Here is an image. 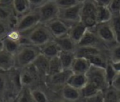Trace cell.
Listing matches in <instances>:
<instances>
[{"instance_id": "cell-13", "label": "cell", "mask_w": 120, "mask_h": 102, "mask_svg": "<svg viewBox=\"0 0 120 102\" xmlns=\"http://www.w3.org/2000/svg\"><path fill=\"white\" fill-rule=\"evenodd\" d=\"M54 40L62 51H68V52L74 53L76 52L78 45L70 38L68 34L57 38H54Z\"/></svg>"}, {"instance_id": "cell-9", "label": "cell", "mask_w": 120, "mask_h": 102, "mask_svg": "<svg viewBox=\"0 0 120 102\" xmlns=\"http://www.w3.org/2000/svg\"><path fill=\"white\" fill-rule=\"evenodd\" d=\"M78 46H89L100 48V50L105 51H108L107 46L98 37V35L92 30L88 29L82 39L78 44Z\"/></svg>"}, {"instance_id": "cell-49", "label": "cell", "mask_w": 120, "mask_h": 102, "mask_svg": "<svg viewBox=\"0 0 120 102\" xmlns=\"http://www.w3.org/2000/svg\"><path fill=\"white\" fill-rule=\"evenodd\" d=\"M119 102H120V99H119Z\"/></svg>"}, {"instance_id": "cell-37", "label": "cell", "mask_w": 120, "mask_h": 102, "mask_svg": "<svg viewBox=\"0 0 120 102\" xmlns=\"http://www.w3.org/2000/svg\"><path fill=\"white\" fill-rule=\"evenodd\" d=\"M10 31V26L2 21H0V40H3L7 36L9 32Z\"/></svg>"}, {"instance_id": "cell-3", "label": "cell", "mask_w": 120, "mask_h": 102, "mask_svg": "<svg viewBox=\"0 0 120 102\" xmlns=\"http://www.w3.org/2000/svg\"><path fill=\"white\" fill-rule=\"evenodd\" d=\"M40 16L37 9H32L26 14L18 17L14 29L21 33L28 32L39 25Z\"/></svg>"}, {"instance_id": "cell-38", "label": "cell", "mask_w": 120, "mask_h": 102, "mask_svg": "<svg viewBox=\"0 0 120 102\" xmlns=\"http://www.w3.org/2000/svg\"><path fill=\"white\" fill-rule=\"evenodd\" d=\"M108 8L112 14H120V0H112Z\"/></svg>"}, {"instance_id": "cell-43", "label": "cell", "mask_w": 120, "mask_h": 102, "mask_svg": "<svg viewBox=\"0 0 120 102\" xmlns=\"http://www.w3.org/2000/svg\"><path fill=\"white\" fill-rule=\"evenodd\" d=\"M14 0H0V4L7 6V7H12Z\"/></svg>"}, {"instance_id": "cell-21", "label": "cell", "mask_w": 120, "mask_h": 102, "mask_svg": "<svg viewBox=\"0 0 120 102\" xmlns=\"http://www.w3.org/2000/svg\"><path fill=\"white\" fill-rule=\"evenodd\" d=\"M16 65L15 55L2 50L0 52V68L9 70Z\"/></svg>"}, {"instance_id": "cell-41", "label": "cell", "mask_w": 120, "mask_h": 102, "mask_svg": "<svg viewBox=\"0 0 120 102\" xmlns=\"http://www.w3.org/2000/svg\"><path fill=\"white\" fill-rule=\"evenodd\" d=\"M111 86L114 88L117 91H120V72H117L115 78L114 79V80L112 83Z\"/></svg>"}, {"instance_id": "cell-30", "label": "cell", "mask_w": 120, "mask_h": 102, "mask_svg": "<svg viewBox=\"0 0 120 102\" xmlns=\"http://www.w3.org/2000/svg\"><path fill=\"white\" fill-rule=\"evenodd\" d=\"M105 102H119L120 99V91L110 86L104 91Z\"/></svg>"}, {"instance_id": "cell-36", "label": "cell", "mask_w": 120, "mask_h": 102, "mask_svg": "<svg viewBox=\"0 0 120 102\" xmlns=\"http://www.w3.org/2000/svg\"><path fill=\"white\" fill-rule=\"evenodd\" d=\"M83 102H105L104 98V91H100L98 94L88 97L83 98Z\"/></svg>"}, {"instance_id": "cell-22", "label": "cell", "mask_w": 120, "mask_h": 102, "mask_svg": "<svg viewBox=\"0 0 120 102\" xmlns=\"http://www.w3.org/2000/svg\"><path fill=\"white\" fill-rule=\"evenodd\" d=\"M88 82V79L86 75L73 73L72 75L70 77L67 84L79 90H81L86 86Z\"/></svg>"}, {"instance_id": "cell-46", "label": "cell", "mask_w": 120, "mask_h": 102, "mask_svg": "<svg viewBox=\"0 0 120 102\" xmlns=\"http://www.w3.org/2000/svg\"><path fill=\"white\" fill-rule=\"evenodd\" d=\"M79 1L81 3H83V2H88V1H91V0H79Z\"/></svg>"}, {"instance_id": "cell-42", "label": "cell", "mask_w": 120, "mask_h": 102, "mask_svg": "<svg viewBox=\"0 0 120 102\" xmlns=\"http://www.w3.org/2000/svg\"><path fill=\"white\" fill-rule=\"evenodd\" d=\"M94 2L98 6L102 7H109V4L111 3L112 0H94Z\"/></svg>"}, {"instance_id": "cell-23", "label": "cell", "mask_w": 120, "mask_h": 102, "mask_svg": "<svg viewBox=\"0 0 120 102\" xmlns=\"http://www.w3.org/2000/svg\"><path fill=\"white\" fill-rule=\"evenodd\" d=\"M12 8L18 17L32 10L28 0H14Z\"/></svg>"}, {"instance_id": "cell-40", "label": "cell", "mask_w": 120, "mask_h": 102, "mask_svg": "<svg viewBox=\"0 0 120 102\" xmlns=\"http://www.w3.org/2000/svg\"><path fill=\"white\" fill-rule=\"evenodd\" d=\"M28 1L30 5L31 9H37L47 0H28Z\"/></svg>"}, {"instance_id": "cell-31", "label": "cell", "mask_w": 120, "mask_h": 102, "mask_svg": "<svg viewBox=\"0 0 120 102\" xmlns=\"http://www.w3.org/2000/svg\"><path fill=\"white\" fill-rule=\"evenodd\" d=\"M100 91H101L98 86H96L95 85L88 82V84H86V86L82 89L81 90V98H88L96 94H98Z\"/></svg>"}, {"instance_id": "cell-12", "label": "cell", "mask_w": 120, "mask_h": 102, "mask_svg": "<svg viewBox=\"0 0 120 102\" xmlns=\"http://www.w3.org/2000/svg\"><path fill=\"white\" fill-rule=\"evenodd\" d=\"M87 30L86 26L81 21H79L69 26L68 35L78 45Z\"/></svg>"}, {"instance_id": "cell-4", "label": "cell", "mask_w": 120, "mask_h": 102, "mask_svg": "<svg viewBox=\"0 0 120 102\" xmlns=\"http://www.w3.org/2000/svg\"><path fill=\"white\" fill-rule=\"evenodd\" d=\"M97 8L98 5L95 4L94 0L82 3L81 21L88 29H93L98 24Z\"/></svg>"}, {"instance_id": "cell-44", "label": "cell", "mask_w": 120, "mask_h": 102, "mask_svg": "<svg viewBox=\"0 0 120 102\" xmlns=\"http://www.w3.org/2000/svg\"><path fill=\"white\" fill-rule=\"evenodd\" d=\"M112 65L114 67V69L116 71V72H120V61L119 62H115V63H112Z\"/></svg>"}, {"instance_id": "cell-18", "label": "cell", "mask_w": 120, "mask_h": 102, "mask_svg": "<svg viewBox=\"0 0 120 102\" xmlns=\"http://www.w3.org/2000/svg\"><path fill=\"white\" fill-rule=\"evenodd\" d=\"M40 53L47 58L48 59H52L55 57H57L60 53L61 50L54 41V40L46 43L45 45L40 47Z\"/></svg>"}, {"instance_id": "cell-32", "label": "cell", "mask_w": 120, "mask_h": 102, "mask_svg": "<svg viewBox=\"0 0 120 102\" xmlns=\"http://www.w3.org/2000/svg\"><path fill=\"white\" fill-rule=\"evenodd\" d=\"M108 60L112 63L120 61V43H116L111 47L108 51Z\"/></svg>"}, {"instance_id": "cell-33", "label": "cell", "mask_w": 120, "mask_h": 102, "mask_svg": "<svg viewBox=\"0 0 120 102\" xmlns=\"http://www.w3.org/2000/svg\"><path fill=\"white\" fill-rule=\"evenodd\" d=\"M105 77H106V81H107V85L109 87H110L117 72L114 69V67L109 60H108V63L105 69Z\"/></svg>"}, {"instance_id": "cell-27", "label": "cell", "mask_w": 120, "mask_h": 102, "mask_svg": "<svg viewBox=\"0 0 120 102\" xmlns=\"http://www.w3.org/2000/svg\"><path fill=\"white\" fill-rule=\"evenodd\" d=\"M87 59L89 60L91 65L103 69H105L109 60L108 57H106L105 54H98L91 55L87 58Z\"/></svg>"}, {"instance_id": "cell-45", "label": "cell", "mask_w": 120, "mask_h": 102, "mask_svg": "<svg viewBox=\"0 0 120 102\" xmlns=\"http://www.w3.org/2000/svg\"><path fill=\"white\" fill-rule=\"evenodd\" d=\"M3 50V46H2V40H0V52Z\"/></svg>"}, {"instance_id": "cell-28", "label": "cell", "mask_w": 120, "mask_h": 102, "mask_svg": "<svg viewBox=\"0 0 120 102\" xmlns=\"http://www.w3.org/2000/svg\"><path fill=\"white\" fill-rule=\"evenodd\" d=\"M63 67L61 63L59 57H55L54 58H52L49 60V71H48V77L57 74L62 71Z\"/></svg>"}, {"instance_id": "cell-19", "label": "cell", "mask_w": 120, "mask_h": 102, "mask_svg": "<svg viewBox=\"0 0 120 102\" xmlns=\"http://www.w3.org/2000/svg\"><path fill=\"white\" fill-rule=\"evenodd\" d=\"M36 75H38V73L34 67H33V71L30 70H23V72H21L20 75L21 84L25 88H29L30 86H32L35 83L36 80V77H35Z\"/></svg>"}, {"instance_id": "cell-10", "label": "cell", "mask_w": 120, "mask_h": 102, "mask_svg": "<svg viewBox=\"0 0 120 102\" xmlns=\"http://www.w3.org/2000/svg\"><path fill=\"white\" fill-rule=\"evenodd\" d=\"M52 33L54 38L67 35L69 30V25L59 19H56L45 24Z\"/></svg>"}, {"instance_id": "cell-48", "label": "cell", "mask_w": 120, "mask_h": 102, "mask_svg": "<svg viewBox=\"0 0 120 102\" xmlns=\"http://www.w3.org/2000/svg\"><path fill=\"white\" fill-rule=\"evenodd\" d=\"M56 102H61V101H56Z\"/></svg>"}, {"instance_id": "cell-14", "label": "cell", "mask_w": 120, "mask_h": 102, "mask_svg": "<svg viewBox=\"0 0 120 102\" xmlns=\"http://www.w3.org/2000/svg\"><path fill=\"white\" fill-rule=\"evenodd\" d=\"M49 59L42 55L41 53L35 59L34 63L32 64L35 70H36L38 75L48 77L49 71Z\"/></svg>"}, {"instance_id": "cell-25", "label": "cell", "mask_w": 120, "mask_h": 102, "mask_svg": "<svg viewBox=\"0 0 120 102\" xmlns=\"http://www.w3.org/2000/svg\"><path fill=\"white\" fill-rule=\"evenodd\" d=\"M64 70H71L72 64L76 58V54L74 52L68 51H60L58 55Z\"/></svg>"}, {"instance_id": "cell-7", "label": "cell", "mask_w": 120, "mask_h": 102, "mask_svg": "<svg viewBox=\"0 0 120 102\" xmlns=\"http://www.w3.org/2000/svg\"><path fill=\"white\" fill-rule=\"evenodd\" d=\"M88 82L98 86L101 91H104L109 88L106 77L105 69L91 65L89 70L86 73Z\"/></svg>"}, {"instance_id": "cell-1", "label": "cell", "mask_w": 120, "mask_h": 102, "mask_svg": "<svg viewBox=\"0 0 120 102\" xmlns=\"http://www.w3.org/2000/svg\"><path fill=\"white\" fill-rule=\"evenodd\" d=\"M40 54V47L29 43L22 44L15 55L16 65L20 68L25 69L31 65Z\"/></svg>"}, {"instance_id": "cell-20", "label": "cell", "mask_w": 120, "mask_h": 102, "mask_svg": "<svg viewBox=\"0 0 120 102\" xmlns=\"http://www.w3.org/2000/svg\"><path fill=\"white\" fill-rule=\"evenodd\" d=\"M76 56L79 58H87L91 55L98 54H105V51L100 48L89 46H78L75 52Z\"/></svg>"}, {"instance_id": "cell-35", "label": "cell", "mask_w": 120, "mask_h": 102, "mask_svg": "<svg viewBox=\"0 0 120 102\" xmlns=\"http://www.w3.org/2000/svg\"><path fill=\"white\" fill-rule=\"evenodd\" d=\"M56 3L59 9H66L76 6L81 2L79 0H56Z\"/></svg>"}, {"instance_id": "cell-26", "label": "cell", "mask_w": 120, "mask_h": 102, "mask_svg": "<svg viewBox=\"0 0 120 102\" xmlns=\"http://www.w3.org/2000/svg\"><path fill=\"white\" fill-rule=\"evenodd\" d=\"M113 14L107 7L98 6L97 8V23L102 24L109 22Z\"/></svg>"}, {"instance_id": "cell-15", "label": "cell", "mask_w": 120, "mask_h": 102, "mask_svg": "<svg viewBox=\"0 0 120 102\" xmlns=\"http://www.w3.org/2000/svg\"><path fill=\"white\" fill-rule=\"evenodd\" d=\"M61 96L63 99L67 101H77L81 98V90H79L69 84H66L62 87Z\"/></svg>"}, {"instance_id": "cell-16", "label": "cell", "mask_w": 120, "mask_h": 102, "mask_svg": "<svg viewBox=\"0 0 120 102\" xmlns=\"http://www.w3.org/2000/svg\"><path fill=\"white\" fill-rule=\"evenodd\" d=\"M15 17H18L14 10L12 7H7L0 4V21L8 24L9 26L12 24L14 28L16 24L17 19H15Z\"/></svg>"}, {"instance_id": "cell-17", "label": "cell", "mask_w": 120, "mask_h": 102, "mask_svg": "<svg viewBox=\"0 0 120 102\" xmlns=\"http://www.w3.org/2000/svg\"><path fill=\"white\" fill-rule=\"evenodd\" d=\"M90 66V63L87 58L76 57L71 67V70L74 74L86 75Z\"/></svg>"}, {"instance_id": "cell-11", "label": "cell", "mask_w": 120, "mask_h": 102, "mask_svg": "<svg viewBox=\"0 0 120 102\" xmlns=\"http://www.w3.org/2000/svg\"><path fill=\"white\" fill-rule=\"evenodd\" d=\"M71 70H63L60 72L49 77V83L54 86H64L67 84L70 77L72 75Z\"/></svg>"}, {"instance_id": "cell-24", "label": "cell", "mask_w": 120, "mask_h": 102, "mask_svg": "<svg viewBox=\"0 0 120 102\" xmlns=\"http://www.w3.org/2000/svg\"><path fill=\"white\" fill-rule=\"evenodd\" d=\"M2 43L3 46V50L14 55H16L22 45V43L21 42L14 40L8 37H5L3 40H2Z\"/></svg>"}, {"instance_id": "cell-5", "label": "cell", "mask_w": 120, "mask_h": 102, "mask_svg": "<svg viewBox=\"0 0 120 102\" xmlns=\"http://www.w3.org/2000/svg\"><path fill=\"white\" fill-rule=\"evenodd\" d=\"M59 9L56 1H47L45 2L42 6L37 9L40 16V23L47 24L49 22L58 19Z\"/></svg>"}, {"instance_id": "cell-47", "label": "cell", "mask_w": 120, "mask_h": 102, "mask_svg": "<svg viewBox=\"0 0 120 102\" xmlns=\"http://www.w3.org/2000/svg\"><path fill=\"white\" fill-rule=\"evenodd\" d=\"M47 1H56V0H47Z\"/></svg>"}, {"instance_id": "cell-29", "label": "cell", "mask_w": 120, "mask_h": 102, "mask_svg": "<svg viewBox=\"0 0 120 102\" xmlns=\"http://www.w3.org/2000/svg\"><path fill=\"white\" fill-rule=\"evenodd\" d=\"M109 24L114 32L116 42L120 43V14H113L109 21Z\"/></svg>"}, {"instance_id": "cell-2", "label": "cell", "mask_w": 120, "mask_h": 102, "mask_svg": "<svg viewBox=\"0 0 120 102\" xmlns=\"http://www.w3.org/2000/svg\"><path fill=\"white\" fill-rule=\"evenodd\" d=\"M54 38L45 24H40L33 29L28 32L26 40L28 43L40 47Z\"/></svg>"}, {"instance_id": "cell-34", "label": "cell", "mask_w": 120, "mask_h": 102, "mask_svg": "<svg viewBox=\"0 0 120 102\" xmlns=\"http://www.w3.org/2000/svg\"><path fill=\"white\" fill-rule=\"evenodd\" d=\"M30 91L34 102H49L47 94L42 90L34 89H30Z\"/></svg>"}, {"instance_id": "cell-8", "label": "cell", "mask_w": 120, "mask_h": 102, "mask_svg": "<svg viewBox=\"0 0 120 102\" xmlns=\"http://www.w3.org/2000/svg\"><path fill=\"white\" fill-rule=\"evenodd\" d=\"M82 3H80L76 6L66 8L60 9L58 19H61L68 25L81 21V12Z\"/></svg>"}, {"instance_id": "cell-39", "label": "cell", "mask_w": 120, "mask_h": 102, "mask_svg": "<svg viewBox=\"0 0 120 102\" xmlns=\"http://www.w3.org/2000/svg\"><path fill=\"white\" fill-rule=\"evenodd\" d=\"M20 102H34L31 91L29 88H25L22 96L20 99Z\"/></svg>"}, {"instance_id": "cell-6", "label": "cell", "mask_w": 120, "mask_h": 102, "mask_svg": "<svg viewBox=\"0 0 120 102\" xmlns=\"http://www.w3.org/2000/svg\"><path fill=\"white\" fill-rule=\"evenodd\" d=\"M90 30L95 32L98 37L107 46L108 49L117 43L109 22L98 24L95 27Z\"/></svg>"}]
</instances>
